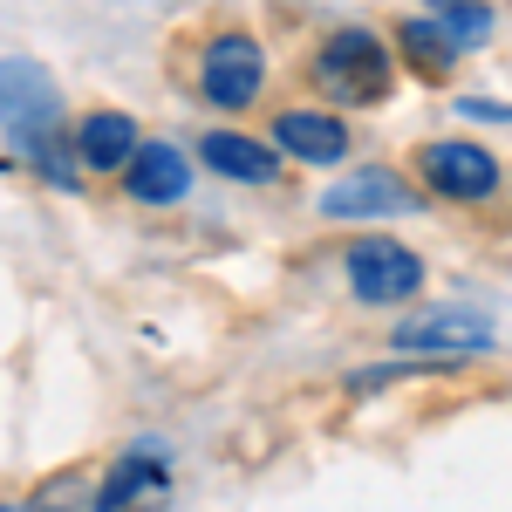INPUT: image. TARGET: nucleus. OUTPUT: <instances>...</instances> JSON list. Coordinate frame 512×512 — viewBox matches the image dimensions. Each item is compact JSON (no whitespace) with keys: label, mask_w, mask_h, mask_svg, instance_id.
<instances>
[{"label":"nucleus","mask_w":512,"mask_h":512,"mask_svg":"<svg viewBox=\"0 0 512 512\" xmlns=\"http://www.w3.org/2000/svg\"><path fill=\"white\" fill-rule=\"evenodd\" d=\"M0 117H7V144L14 158H28L48 178V185H76L82 178V158H76V130H62V96L55 82L41 76L35 62H7V82H0Z\"/></svg>","instance_id":"f257e3e1"},{"label":"nucleus","mask_w":512,"mask_h":512,"mask_svg":"<svg viewBox=\"0 0 512 512\" xmlns=\"http://www.w3.org/2000/svg\"><path fill=\"white\" fill-rule=\"evenodd\" d=\"M390 48L376 28H335V35L315 48V62H308V82H315L328 103H342V110H362V103H383L390 96Z\"/></svg>","instance_id":"f03ea898"},{"label":"nucleus","mask_w":512,"mask_h":512,"mask_svg":"<svg viewBox=\"0 0 512 512\" xmlns=\"http://www.w3.org/2000/svg\"><path fill=\"white\" fill-rule=\"evenodd\" d=\"M390 349L403 362H465V355L492 349V315L485 308H410L390 328Z\"/></svg>","instance_id":"7ed1b4c3"},{"label":"nucleus","mask_w":512,"mask_h":512,"mask_svg":"<svg viewBox=\"0 0 512 512\" xmlns=\"http://www.w3.org/2000/svg\"><path fill=\"white\" fill-rule=\"evenodd\" d=\"M260 89H267V48L246 28H219L198 48V96L212 110H246L260 103Z\"/></svg>","instance_id":"20e7f679"},{"label":"nucleus","mask_w":512,"mask_h":512,"mask_svg":"<svg viewBox=\"0 0 512 512\" xmlns=\"http://www.w3.org/2000/svg\"><path fill=\"white\" fill-rule=\"evenodd\" d=\"M342 280H349V294L362 308H403V301L424 287V260H417L403 239H349Z\"/></svg>","instance_id":"39448f33"},{"label":"nucleus","mask_w":512,"mask_h":512,"mask_svg":"<svg viewBox=\"0 0 512 512\" xmlns=\"http://www.w3.org/2000/svg\"><path fill=\"white\" fill-rule=\"evenodd\" d=\"M417 178L437 198H451V205H485V198H499V185H506L499 158L485 144H472V137H437V144H424L417 151Z\"/></svg>","instance_id":"423d86ee"},{"label":"nucleus","mask_w":512,"mask_h":512,"mask_svg":"<svg viewBox=\"0 0 512 512\" xmlns=\"http://www.w3.org/2000/svg\"><path fill=\"white\" fill-rule=\"evenodd\" d=\"M164 499H171V451L158 437L130 444L110 465V478L96 485V512H158Z\"/></svg>","instance_id":"0eeeda50"},{"label":"nucleus","mask_w":512,"mask_h":512,"mask_svg":"<svg viewBox=\"0 0 512 512\" xmlns=\"http://www.w3.org/2000/svg\"><path fill=\"white\" fill-rule=\"evenodd\" d=\"M396 212H417V192L396 178L390 164H362L342 185L321 192V219H396Z\"/></svg>","instance_id":"6e6552de"},{"label":"nucleus","mask_w":512,"mask_h":512,"mask_svg":"<svg viewBox=\"0 0 512 512\" xmlns=\"http://www.w3.org/2000/svg\"><path fill=\"white\" fill-rule=\"evenodd\" d=\"M274 144L294 164H342L349 158V123L335 117V110H280Z\"/></svg>","instance_id":"1a4fd4ad"},{"label":"nucleus","mask_w":512,"mask_h":512,"mask_svg":"<svg viewBox=\"0 0 512 512\" xmlns=\"http://www.w3.org/2000/svg\"><path fill=\"white\" fill-rule=\"evenodd\" d=\"M123 192L137 198V205H178V198L192 192V158L178 151V144H144L137 158H130V171H123Z\"/></svg>","instance_id":"9d476101"},{"label":"nucleus","mask_w":512,"mask_h":512,"mask_svg":"<svg viewBox=\"0 0 512 512\" xmlns=\"http://www.w3.org/2000/svg\"><path fill=\"white\" fill-rule=\"evenodd\" d=\"M144 144H137V117H123V110H89L76 123V158L82 171H130Z\"/></svg>","instance_id":"9b49d317"},{"label":"nucleus","mask_w":512,"mask_h":512,"mask_svg":"<svg viewBox=\"0 0 512 512\" xmlns=\"http://www.w3.org/2000/svg\"><path fill=\"white\" fill-rule=\"evenodd\" d=\"M198 158L212 164L219 178H239V185H274L280 178V158L260 137H239V130H212V137L198 144Z\"/></svg>","instance_id":"f8f14e48"},{"label":"nucleus","mask_w":512,"mask_h":512,"mask_svg":"<svg viewBox=\"0 0 512 512\" xmlns=\"http://www.w3.org/2000/svg\"><path fill=\"white\" fill-rule=\"evenodd\" d=\"M396 41H403L410 69H417V76H431V82H437V76H451V62L465 55L458 41L444 35V21H437V14H410V21L396 28Z\"/></svg>","instance_id":"ddd939ff"},{"label":"nucleus","mask_w":512,"mask_h":512,"mask_svg":"<svg viewBox=\"0 0 512 512\" xmlns=\"http://www.w3.org/2000/svg\"><path fill=\"white\" fill-rule=\"evenodd\" d=\"M82 506H96V485L82 472H55L48 485L28 492V506H7V512H82Z\"/></svg>","instance_id":"4468645a"},{"label":"nucleus","mask_w":512,"mask_h":512,"mask_svg":"<svg viewBox=\"0 0 512 512\" xmlns=\"http://www.w3.org/2000/svg\"><path fill=\"white\" fill-rule=\"evenodd\" d=\"M437 21H444V35L458 41V48H485V41H492V7H485V0H458V7H437Z\"/></svg>","instance_id":"2eb2a0df"},{"label":"nucleus","mask_w":512,"mask_h":512,"mask_svg":"<svg viewBox=\"0 0 512 512\" xmlns=\"http://www.w3.org/2000/svg\"><path fill=\"white\" fill-rule=\"evenodd\" d=\"M458 110H465V117H478V123H512V103H485V96H465Z\"/></svg>","instance_id":"dca6fc26"},{"label":"nucleus","mask_w":512,"mask_h":512,"mask_svg":"<svg viewBox=\"0 0 512 512\" xmlns=\"http://www.w3.org/2000/svg\"><path fill=\"white\" fill-rule=\"evenodd\" d=\"M431 7H458V0H431Z\"/></svg>","instance_id":"f3484780"}]
</instances>
